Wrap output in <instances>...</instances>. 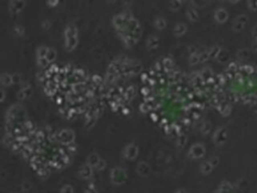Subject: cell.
I'll return each instance as SVG.
<instances>
[{
	"label": "cell",
	"mask_w": 257,
	"mask_h": 193,
	"mask_svg": "<svg viewBox=\"0 0 257 193\" xmlns=\"http://www.w3.org/2000/svg\"><path fill=\"white\" fill-rule=\"evenodd\" d=\"M10 11L13 13H17L24 7V1L23 0H11L10 2Z\"/></svg>",
	"instance_id": "1"
},
{
	"label": "cell",
	"mask_w": 257,
	"mask_h": 193,
	"mask_svg": "<svg viewBox=\"0 0 257 193\" xmlns=\"http://www.w3.org/2000/svg\"><path fill=\"white\" fill-rule=\"evenodd\" d=\"M247 23V17L244 16V15H240V16L238 17V18L235 20V23H234V26H233V28H234V30H241V29L243 28V27L246 25Z\"/></svg>",
	"instance_id": "2"
},
{
	"label": "cell",
	"mask_w": 257,
	"mask_h": 193,
	"mask_svg": "<svg viewBox=\"0 0 257 193\" xmlns=\"http://www.w3.org/2000/svg\"><path fill=\"white\" fill-rule=\"evenodd\" d=\"M215 18H216V20L218 21V22L223 23L227 20V18H228V13H227V11L225 10V9H222V8L218 9V10L215 12Z\"/></svg>",
	"instance_id": "3"
},
{
	"label": "cell",
	"mask_w": 257,
	"mask_h": 193,
	"mask_svg": "<svg viewBox=\"0 0 257 193\" xmlns=\"http://www.w3.org/2000/svg\"><path fill=\"white\" fill-rule=\"evenodd\" d=\"M185 30H186V27H185V25H183V24H178L175 28V32H176V34H178V35L183 34V33L185 32Z\"/></svg>",
	"instance_id": "4"
},
{
	"label": "cell",
	"mask_w": 257,
	"mask_h": 193,
	"mask_svg": "<svg viewBox=\"0 0 257 193\" xmlns=\"http://www.w3.org/2000/svg\"><path fill=\"white\" fill-rule=\"evenodd\" d=\"M181 6V0H172L171 1V8L173 10H177Z\"/></svg>",
	"instance_id": "5"
},
{
	"label": "cell",
	"mask_w": 257,
	"mask_h": 193,
	"mask_svg": "<svg viewBox=\"0 0 257 193\" xmlns=\"http://www.w3.org/2000/svg\"><path fill=\"white\" fill-rule=\"evenodd\" d=\"M187 15L189 16V18L191 19V20H196V19L198 18L197 12H196L195 10H193V9H189L187 12Z\"/></svg>",
	"instance_id": "6"
},
{
	"label": "cell",
	"mask_w": 257,
	"mask_h": 193,
	"mask_svg": "<svg viewBox=\"0 0 257 193\" xmlns=\"http://www.w3.org/2000/svg\"><path fill=\"white\" fill-rule=\"evenodd\" d=\"M155 24L158 28H164L165 25H166V22L163 18H157L156 21H155Z\"/></svg>",
	"instance_id": "7"
},
{
	"label": "cell",
	"mask_w": 257,
	"mask_h": 193,
	"mask_svg": "<svg viewBox=\"0 0 257 193\" xmlns=\"http://www.w3.org/2000/svg\"><path fill=\"white\" fill-rule=\"evenodd\" d=\"M248 7L253 11L257 10V0H248Z\"/></svg>",
	"instance_id": "8"
},
{
	"label": "cell",
	"mask_w": 257,
	"mask_h": 193,
	"mask_svg": "<svg viewBox=\"0 0 257 193\" xmlns=\"http://www.w3.org/2000/svg\"><path fill=\"white\" fill-rule=\"evenodd\" d=\"M58 2V0H48L47 3L49 5H51V6H54V5H56Z\"/></svg>",
	"instance_id": "9"
},
{
	"label": "cell",
	"mask_w": 257,
	"mask_h": 193,
	"mask_svg": "<svg viewBox=\"0 0 257 193\" xmlns=\"http://www.w3.org/2000/svg\"><path fill=\"white\" fill-rule=\"evenodd\" d=\"M62 193H72V189L70 187H66L65 189H63Z\"/></svg>",
	"instance_id": "10"
},
{
	"label": "cell",
	"mask_w": 257,
	"mask_h": 193,
	"mask_svg": "<svg viewBox=\"0 0 257 193\" xmlns=\"http://www.w3.org/2000/svg\"><path fill=\"white\" fill-rule=\"evenodd\" d=\"M253 35L257 38V27H255L254 30H253Z\"/></svg>",
	"instance_id": "11"
},
{
	"label": "cell",
	"mask_w": 257,
	"mask_h": 193,
	"mask_svg": "<svg viewBox=\"0 0 257 193\" xmlns=\"http://www.w3.org/2000/svg\"><path fill=\"white\" fill-rule=\"evenodd\" d=\"M230 1L233 3H236V2H238V1H240V0H230Z\"/></svg>",
	"instance_id": "12"
},
{
	"label": "cell",
	"mask_w": 257,
	"mask_h": 193,
	"mask_svg": "<svg viewBox=\"0 0 257 193\" xmlns=\"http://www.w3.org/2000/svg\"><path fill=\"white\" fill-rule=\"evenodd\" d=\"M109 2H115V0H109Z\"/></svg>",
	"instance_id": "13"
},
{
	"label": "cell",
	"mask_w": 257,
	"mask_h": 193,
	"mask_svg": "<svg viewBox=\"0 0 257 193\" xmlns=\"http://www.w3.org/2000/svg\"><path fill=\"white\" fill-rule=\"evenodd\" d=\"M181 1H182V0H181Z\"/></svg>",
	"instance_id": "14"
}]
</instances>
